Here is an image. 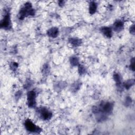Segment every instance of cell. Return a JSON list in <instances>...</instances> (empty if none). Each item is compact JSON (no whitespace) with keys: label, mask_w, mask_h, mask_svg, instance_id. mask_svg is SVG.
Listing matches in <instances>:
<instances>
[{"label":"cell","mask_w":135,"mask_h":135,"mask_svg":"<svg viewBox=\"0 0 135 135\" xmlns=\"http://www.w3.org/2000/svg\"><path fill=\"white\" fill-rule=\"evenodd\" d=\"M40 113L41 116V117L44 120H47L50 119L52 116L51 113L49 111H48L46 109H44V108L41 109Z\"/></svg>","instance_id":"8992f818"},{"label":"cell","mask_w":135,"mask_h":135,"mask_svg":"<svg viewBox=\"0 0 135 135\" xmlns=\"http://www.w3.org/2000/svg\"><path fill=\"white\" fill-rule=\"evenodd\" d=\"M114 78L115 79V80L118 83H120L121 82V79H120V77L118 74H115L114 76Z\"/></svg>","instance_id":"5bb4252c"},{"label":"cell","mask_w":135,"mask_h":135,"mask_svg":"<svg viewBox=\"0 0 135 135\" xmlns=\"http://www.w3.org/2000/svg\"><path fill=\"white\" fill-rule=\"evenodd\" d=\"M101 32L104 33L105 35H106L108 38H111L112 35V29L108 28V27H104L101 29Z\"/></svg>","instance_id":"9c48e42d"},{"label":"cell","mask_w":135,"mask_h":135,"mask_svg":"<svg viewBox=\"0 0 135 135\" xmlns=\"http://www.w3.org/2000/svg\"><path fill=\"white\" fill-rule=\"evenodd\" d=\"M34 14V11L32 9L31 4L30 3L25 4L20 12V17L21 19H23L28 15H33Z\"/></svg>","instance_id":"6da1fadb"},{"label":"cell","mask_w":135,"mask_h":135,"mask_svg":"<svg viewBox=\"0 0 135 135\" xmlns=\"http://www.w3.org/2000/svg\"><path fill=\"white\" fill-rule=\"evenodd\" d=\"M26 128L29 131L31 132H38L41 130V129L38 126H35L30 120H27L25 122Z\"/></svg>","instance_id":"7a4b0ae2"},{"label":"cell","mask_w":135,"mask_h":135,"mask_svg":"<svg viewBox=\"0 0 135 135\" xmlns=\"http://www.w3.org/2000/svg\"><path fill=\"white\" fill-rule=\"evenodd\" d=\"M1 26L4 29L10 28V27H11V20L9 14H7L5 16L3 20L1 23Z\"/></svg>","instance_id":"5b68a950"},{"label":"cell","mask_w":135,"mask_h":135,"mask_svg":"<svg viewBox=\"0 0 135 135\" xmlns=\"http://www.w3.org/2000/svg\"><path fill=\"white\" fill-rule=\"evenodd\" d=\"M59 33V30L56 28H53L50 29L47 31V34L49 36L52 38H55L58 36Z\"/></svg>","instance_id":"52a82bcc"},{"label":"cell","mask_w":135,"mask_h":135,"mask_svg":"<svg viewBox=\"0 0 135 135\" xmlns=\"http://www.w3.org/2000/svg\"><path fill=\"white\" fill-rule=\"evenodd\" d=\"M133 84H134V80H129V81H128L127 82H126L124 84V85L126 89H129L132 86Z\"/></svg>","instance_id":"7c38bea8"},{"label":"cell","mask_w":135,"mask_h":135,"mask_svg":"<svg viewBox=\"0 0 135 135\" xmlns=\"http://www.w3.org/2000/svg\"><path fill=\"white\" fill-rule=\"evenodd\" d=\"M70 43L74 46H78L81 44V41L80 40L76 38H72L70 40Z\"/></svg>","instance_id":"8fae6325"},{"label":"cell","mask_w":135,"mask_h":135,"mask_svg":"<svg viewBox=\"0 0 135 135\" xmlns=\"http://www.w3.org/2000/svg\"><path fill=\"white\" fill-rule=\"evenodd\" d=\"M71 63L73 66H77L79 63V60L76 57H73L71 59Z\"/></svg>","instance_id":"4fadbf2b"},{"label":"cell","mask_w":135,"mask_h":135,"mask_svg":"<svg viewBox=\"0 0 135 135\" xmlns=\"http://www.w3.org/2000/svg\"><path fill=\"white\" fill-rule=\"evenodd\" d=\"M124 23L121 21H117L115 22L114 24V29L115 31H120L123 28Z\"/></svg>","instance_id":"ba28073f"},{"label":"cell","mask_w":135,"mask_h":135,"mask_svg":"<svg viewBox=\"0 0 135 135\" xmlns=\"http://www.w3.org/2000/svg\"><path fill=\"white\" fill-rule=\"evenodd\" d=\"M130 32L132 34H134V26H132V27L130 28Z\"/></svg>","instance_id":"e0dca14e"},{"label":"cell","mask_w":135,"mask_h":135,"mask_svg":"<svg viewBox=\"0 0 135 135\" xmlns=\"http://www.w3.org/2000/svg\"><path fill=\"white\" fill-rule=\"evenodd\" d=\"M79 71L80 73V74H83V73H84L85 72V69H84V68L82 66H79Z\"/></svg>","instance_id":"9a60e30c"},{"label":"cell","mask_w":135,"mask_h":135,"mask_svg":"<svg viewBox=\"0 0 135 135\" xmlns=\"http://www.w3.org/2000/svg\"><path fill=\"white\" fill-rule=\"evenodd\" d=\"M97 10V5L94 2H91L89 5V12L91 14L94 13Z\"/></svg>","instance_id":"30bf717a"},{"label":"cell","mask_w":135,"mask_h":135,"mask_svg":"<svg viewBox=\"0 0 135 135\" xmlns=\"http://www.w3.org/2000/svg\"><path fill=\"white\" fill-rule=\"evenodd\" d=\"M113 105L110 102H106L104 104L101 106V109H99L100 110H102V112L106 114H109L111 113L113 111Z\"/></svg>","instance_id":"277c9868"},{"label":"cell","mask_w":135,"mask_h":135,"mask_svg":"<svg viewBox=\"0 0 135 135\" xmlns=\"http://www.w3.org/2000/svg\"><path fill=\"white\" fill-rule=\"evenodd\" d=\"M131 68L132 69V70H134V59H133L132 60V61H131Z\"/></svg>","instance_id":"2e32d148"},{"label":"cell","mask_w":135,"mask_h":135,"mask_svg":"<svg viewBox=\"0 0 135 135\" xmlns=\"http://www.w3.org/2000/svg\"><path fill=\"white\" fill-rule=\"evenodd\" d=\"M28 102L30 107L33 108L35 106V93L33 91H30L28 94Z\"/></svg>","instance_id":"3957f363"}]
</instances>
